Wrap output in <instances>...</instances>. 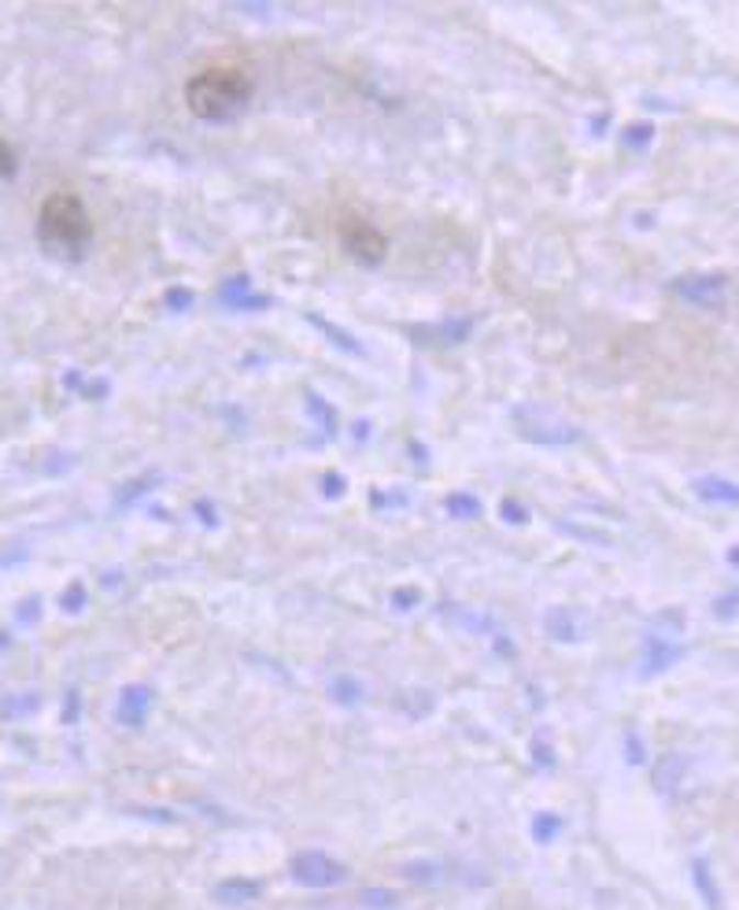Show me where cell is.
<instances>
[{
    "label": "cell",
    "instance_id": "ba28073f",
    "mask_svg": "<svg viewBox=\"0 0 739 910\" xmlns=\"http://www.w3.org/2000/svg\"><path fill=\"white\" fill-rule=\"evenodd\" d=\"M19 167V156H15V145L0 134V178H12Z\"/></svg>",
    "mask_w": 739,
    "mask_h": 910
},
{
    "label": "cell",
    "instance_id": "7a4b0ae2",
    "mask_svg": "<svg viewBox=\"0 0 739 910\" xmlns=\"http://www.w3.org/2000/svg\"><path fill=\"white\" fill-rule=\"evenodd\" d=\"M37 237L48 252L64 259H78L93 241V219L86 200L75 189H53L37 208Z\"/></svg>",
    "mask_w": 739,
    "mask_h": 910
},
{
    "label": "cell",
    "instance_id": "5b68a950",
    "mask_svg": "<svg viewBox=\"0 0 739 910\" xmlns=\"http://www.w3.org/2000/svg\"><path fill=\"white\" fill-rule=\"evenodd\" d=\"M676 297L692 300V303H703V308H717V303L725 300V289L728 281L721 275H684L673 281Z\"/></svg>",
    "mask_w": 739,
    "mask_h": 910
},
{
    "label": "cell",
    "instance_id": "8992f818",
    "mask_svg": "<svg viewBox=\"0 0 739 910\" xmlns=\"http://www.w3.org/2000/svg\"><path fill=\"white\" fill-rule=\"evenodd\" d=\"M698 497L703 500H714V503H739V489L732 481L725 478H698Z\"/></svg>",
    "mask_w": 739,
    "mask_h": 910
},
{
    "label": "cell",
    "instance_id": "52a82bcc",
    "mask_svg": "<svg viewBox=\"0 0 739 910\" xmlns=\"http://www.w3.org/2000/svg\"><path fill=\"white\" fill-rule=\"evenodd\" d=\"M259 896V885H251V881H226L219 888V899H226V903H248V899H256Z\"/></svg>",
    "mask_w": 739,
    "mask_h": 910
},
{
    "label": "cell",
    "instance_id": "3957f363",
    "mask_svg": "<svg viewBox=\"0 0 739 910\" xmlns=\"http://www.w3.org/2000/svg\"><path fill=\"white\" fill-rule=\"evenodd\" d=\"M337 241H340L344 256H351L359 267H378V263L389 256V237H384V230L356 208H348L337 215Z\"/></svg>",
    "mask_w": 739,
    "mask_h": 910
},
{
    "label": "cell",
    "instance_id": "6da1fadb",
    "mask_svg": "<svg viewBox=\"0 0 739 910\" xmlns=\"http://www.w3.org/2000/svg\"><path fill=\"white\" fill-rule=\"evenodd\" d=\"M251 75L237 64H208L186 82V108L204 123H229L251 104Z\"/></svg>",
    "mask_w": 739,
    "mask_h": 910
},
{
    "label": "cell",
    "instance_id": "277c9868",
    "mask_svg": "<svg viewBox=\"0 0 739 910\" xmlns=\"http://www.w3.org/2000/svg\"><path fill=\"white\" fill-rule=\"evenodd\" d=\"M289 869H292V877L307 888H333L348 877V869H344L337 858H329L326 852H300L292 858Z\"/></svg>",
    "mask_w": 739,
    "mask_h": 910
},
{
    "label": "cell",
    "instance_id": "9c48e42d",
    "mask_svg": "<svg viewBox=\"0 0 739 910\" xmlns=\"http://www.w3.org/2000/svg\"><path fill=\"white\" fill-rule=\"evenodd\" d=\"M651 134H654V126H651V123H640V126H632L629 134H625V141H629V145H640V148H643L647 137H651Z\"/></svg>",
    "mask_w": 739,
    "mask_h": 910
}]
</instances>
